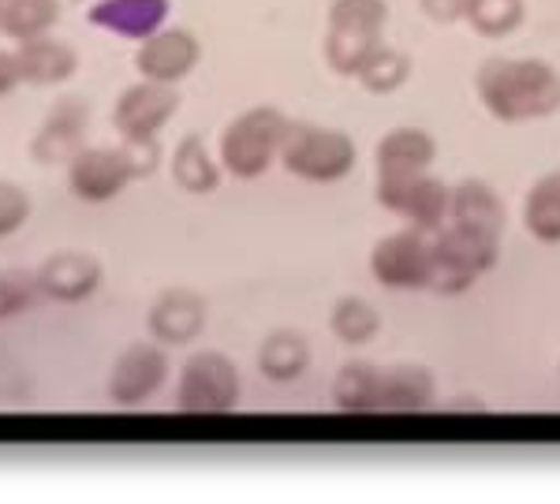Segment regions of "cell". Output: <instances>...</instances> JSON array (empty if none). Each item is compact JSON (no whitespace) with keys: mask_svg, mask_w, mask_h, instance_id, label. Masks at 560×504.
Wrapping results in <instances>:
<instances>
[{"mask_svg":"<svg viewBox=\"0 0 560 504\" xmlns=\"http://www.w3.org/2000/svg\"><path fill=\"white\" fill-rule=\"evenodd\" d=\"M388 23L385 0H332L329 31H325V65L337 75L355 79L370 52L382 45Z\"/></svg>","mask_w":560,"mask_h":504,"instance_id":"4","label":"cell"},{"mask_svg":"<svg viewBox=\"0 0 560 504\" xmlns=\"http://www.w3.org/2000/svg\"><path fill=\"white\" fill-rule=\"evenodd\" d=\"M504 221H509V213H504L501 195H497L490 184H482V179H464V184L453 187L448 224H459V228L486 232V236L501 239Z\"/></svg>","mask_w":560,"mask_h":504,"instance_id":"18","label":"cell"},{"mask_svg":"<svg viewBox=\"0 0 560 504\" xmlns=\"http://www.w3.org/2000/svg\"><path fill=\"white\" fill-rule=\"evenodd\" d=\"M288 116L273 105H255L243 109L229 128L221 131L217 142V157H221L224 173L236 179H258L269 173V165L280 157L288 131Z\"/></svg>","mask_w":560,"mask_h":504,"instance_id":"3","label":"cell"},{"mask_svg":"<svg viewBox=\"0 0 560 504\" xmlns=\"http://www.w3.org/2000/svg\"><path fill=\"white\" fill-rule=\"evenodd\" d=\"M34 202L15 179H0V239L20 232L26 218H31Z\"/></svg>","mask_w":560,"mask_h":504,"instance_id":"30","label":"cell"},{"mask_svg":"<svg viewBox=\"0 0 560 504\" xmlns=\"http://www.w3.org/2000/svg\"><path fill=\"white\" fill-rule=\"evenodd\" d=\"M198 60H202V42L187 26H161L135 49V71L153 83H184L198 68Z\"/></svg>","mask_w":560,"mask_h":504,"instance_id":"10","label":"cell"},{"mask_svg":"<svg viewBox=\"0 0 560 504\" xmlns=\"http://www.w3.org/2000/svg\"><path fill=\"white\" fill-rule=\"evenodd\" d=\"M311 366V344L303 340V332L295 329H277L261 340L258 348V371L277 385H288L295 377L306 374Z\"/></svg>","mask_w":560,"mask_h":504,"instance_id":"22","label":"cell"},{"mask_svg":"<svg viewBox=\"0 0 560 504\" xmlns=\"http://www.w3.org/2000/svg\"><path fill=\"white\" fill-rule=\"evenodd\" d=\"M179 105H184V97H179L173 83L139 79V83L116 97L113 128L120 139H158L165 131V124L179 113Z\"/></svg>","mask_w":560,"mask_h":504,"instance_id":"9","label":"cell"},{"mask_svg":"<svg viewBox=\"0 0 560 504\" xmlns=\"http://www.w3.org/2000/svg\"><path fill=\"white\" fill-rule=\"evenodd\" d=\"M359 161V146L348 131L325 128L314 120H292L280 146V165L303 184H340L351 176Z\"/></svg>","mask_w":560,"mask_h":504,"instance_id":"2","label":"cell"},{"mask_svg":"<svg viewBox=\"0 0 560 504\" xmlns=\"http://www.w3.org/2000/svg\"><path fill=\"white\" fill-rule=\"evenodd\" d=\"M438 392V382L427 366L419 363H396L382 366V411H400V415H415L427 411Z\"/></svg>","mask_w":560,"mask_h":504,"instance_id":"19","label":"cell"},{"mask_svg":"<svg viewBox=\"0 0 560 504\" xmlns=\"http://www.w3.org/2000/svg\"><path fill=\"white\" fill-rule=\"evenodd\" d=\"M467 26L482 38H509L527 20L523 0H467Z\"/></svg>","mask_w":560,"mask_h":504,"instance_id":"28","label":"cell"},{"mask_svg":"<svg viewBox=\"0 0 560 504\" xmlns=\"http://www.w3.org/2000/svg\"><path fill=\"white\" fill-rule=\"evenodd\" d=\"M243 377L224 351H195L176 382V408L187 415H224L240 403Z\"/></svg>","mask_w":560,"mask_h":504,"instance_id":"6","label":"cell"},{"mask_svg":"<svg viewBox=\"0 0 560 504\" xmlns=\"http://www.w3.org/2000/svg\"><path fill=\"white\" fill-rule=\"evenodd\" d=\"M20 83H23V71L20 60H15V49H0V97H8Z\"/></svg>","mask_w":560,"mask_h":504,"instance_id":"32","label":"cell"},{"mask_svg":"<svg viewBox=\"0 0 560 504\" xmlns=\"http://www.w3.org/2000/svg\"><path fill=\"white\" fill-rule=\"evenodd\" d=\"M168 377V355L158 344H131L120 351V359L108 371V400L116 408H139Z\"/></svg>","mask_w":560,"mask_h":504,"instance_id":"12","label":"cell"},{"mask_svg":"<svg viewBox=\"0 0 560 504\" xmlns=\"http://www.w3.org/2000/svg\"><path fill=\"white\" fill-rule=\"evenodd\" d=\"M42 300L52 303H83L102 284V262L86 250H57L34 273Z\"/></svg>","mask_w":560,"mask_h":504,"instance_id":"14","label":"cell"},{"mask_svg":"<svg viewBox=\"0 0 560 504\" xmlns=\"http://www.w3.org/2000/svg\"><path fill=\"white\" fill-rule=\"evenodd\" d=\"M370 273L385 288H430L433 273V228L408 224L370 250Z\"/></svg>","mask_w":560,"mask_h":504,"instance_id":"8","label":"cell"},{"mask_svg":"<svg viewBox=\"0 0 560 504\" xmlns=\"http://www.w3.org/2000/svg\"><path fill=\"white\" fill-rule=\"evenodd\" d=\"M168 12H173V0H97L90 4L86 20L116 38L142 42L168 23Z\"/></svg>","mask_w":560,"mask_h":504,"instance_id":"15","label":"cell"},{"mask_svg":"<svg viewBox=\"0 0 560 504\" xmlns=\"http://www.w3.org/2000/svg\"><path fill=\"white\" fill-rule=\"evenodd\" d=\"M355 79L363 83L366 94H377V97L396 94V90H400L411 79V57H408V52H400V49H393V45L382 42L366 57V65L359 68Z\"/></svg>","mask_w":560,"mask_h":504,"instance_id":"26","label":"cell"},{"mask_svg":"<svg viewBox=\"0 0 560 504\" xmlns=\"http://www.w3.org/2000/svg\"><path fill=\"white\" fill-rule=\"evenodd\" d=\"M224 165L221 157H213V150L206 146L202 134H187L173 150V179L179 191L187 195H213L221 187Z\"/></svg>","mask_w":560,"mask_h":504,"instance_id":"21","label":"cell"},{"mask_svg":"<svg viewBox=\"0 0 560 504\" xmlns=\"http://www.w3.org/2000/svg\"><path fill=\"white\" fill-rule=\"evenodd\" d=\"M15 60H20L23 83L31 86H60L79 71V52L49 34L15 45Z\"/></svg>","mask_w":560,"mask_h":504,"instance_id":"17","label":"cell"},{"mask_svg":"<svg viewBox=\"0 0 560 504\" xmlns=\"http://www.w3.org/2000/svg\"><path fill=\"white\" fill-rule=\"evenodd\" d=\"M332 403L348 415H370L382 411V366L374 363H348L332 377Z\"/></svg>","mask_w":560,"mask_h":504,"instance_id":"24","label":"cell"},{"mask_svg":"<svg viewBox=\"0 0 560 504\" xmlns=\"http://www.w3.org/2000/svg\"><path fill=\"white\" fill-rule=\"evenodd\" d=\"M135 179L139 176H135L124 146H83L68 161V187L83 202H108V198H116Z\"/></svg>","mask_w":560,"mask_h":504,"instance_id":"11","label":"cell"},{"mask_svg":"<svg viewBox=\"0 0 560 504\" xmlns=\"http://www.w3.org/2000/svg\"><path fill=\"white\" fill-rule=\"evenodd\" d=\"M501 255V239L486 232L459 228V224H441L433 228V273L430 292L438 295H459L467 292L478 277L490 273Z\"/></svg>","mask_w":560,"mask_h":504,"instance_id":"5","label":"cell"},{"mask_svg":"<svg viewBox=\"0 0 560 504\" xmlns=\"http://www.w3.org/2000/svg\"><path fill=\"white\" fill-rule=\"evenodd\" d=\"M90 124V105L83 97H60L49 113H45L38 134L31 139V157L38 165H65L83 150Z\"/></svg>","mask_w":560,"mask_h":504,"instance_id":"13","label":"cell"},{"mask_svg":"<svg viewBox=\"0 0 560 504\" xmlns=\"http://www.w3.org/2000/svg\"><path fill=\"white\" fill-rule=\"evenodd\" d=\"M60 12H65L60 0H8L4 15H0V34L15 45L42 38L60 23Z\"/></svg>","mask_w":560,"mask_h":504,"instance_id":"25","label":"cell"},{"mask_svg":"<svg viewBox=\"0 0 560 504\" xmlns=\"http://www.w3.org/2000/svg\"><path fill=\"white\" fill-rule=\"evenodd\" d=\"M4 4H8V0H0V15H4Z\"/></svg>","mask_w":560,"mask_h":504,"instance_id":"33","label":"cell"},{"mask_svg":"<svg viewBox=\"0 0 560 504\" xmlns=\"http://www.w3.org/2000/svg\"><path fill=\"white\" fill-rule=\"evenodd\" d=\"M34 300H42V292L31 273H23V269L0 273V321L26 310V307H34Z\"/></svg>","mask_w":560,"mask_h":504,"instance_id":"29","label":"cell"},{"mask_svg":"<svg viewBox=\"0 0 560 504\" xmlns=\"http://www.w3.org/2000/svg\"><path fill=\"white\" fill-rule=\"evenodd\" d=\"M523 224L538 243L557 247L560 243V168L538 176L523 198Z\"/></svg>","mask_w":560,"mask_h":504,"instance_id":"23","label":"cell"},{"mask_svg":"<svg viewBox=\"0 0 560 504\" xmlns=\"http://www.w3.org/2000/svg\"><path fill=\"white\" fill-rule=\"evenodd\" d=\"M478 102L501 124H535L560 109V71L546 60H486L475 75Z\"/></svg>","mask_w":560,"mask_h":504,"instance_id":"1","label":"cell"},{"mask_svg":"<svg viewBox=\"0 0 560 504\" xmlns=\"http://www.w3.org/2000/svg\"><path fill=\"white\" fill-rule=\"evenodd\" d=\"M147 326L158 344H191L206 329V303L191 288H168L158 295V303L147 314Z\"/></svg>","mask_w":560,"mask_h":504,"instance_id":"16","label":"cell"},{"mask_svg":"<svg viewBox=\"0 0 560 504\" xmlns=\"http://www.w3.org/2000/svg\"><path fill=\"white\" fill-rule=\"evenodd\" d=\"M377 202L408 224L441 228L448 221L453 187L430 176V168H422V173H377Z\"/></svg>","mask_w":560,"mask_h":504,"instance_id":"7","label":"cell"},{"mask_svg":"<svg viewBox=\"0 0 560 504\" xmlns=\"http://www.w3.org/2000/svg\"><path fill=\"white\" fill-rule=\"evenodd\" d=\"M422 15L433 23H459L467 15V0H419Z\"/></svg>","mask_w":560,"mask_h":504,"instance_id":"31","label":"cell"},{"mask_svg":"<svg viewBox=\"0 0 560 504\" xmlns=\"http://www.w3.org/2000/svg\"><path fill=\"white\" fill-rule=\"evenodd\" d=\"M433 157H438L433 134L411 128V124L408 128H393L374 150L377 173H422V168L433 165Z\"/></svg>","mask_w":560,"mask_h":504,"instance_id":"20","label":"cell"},{"mask_svg":"<svg viewBox=\"0 0 560 504\" xmlns=\"http://www.w3.org/2000/svg\"><path fill=\"white\" fill-rule=\"evenodd\" d=\"M329 329L340 344L363 348L377 337V332H382V314L370 307L366 300H359V295H348V300H340L337 307H332Z\"/></svg>","mask_w":560,"mask_h":504,"instance_id":"27","label":"cell"}]
</instances>
